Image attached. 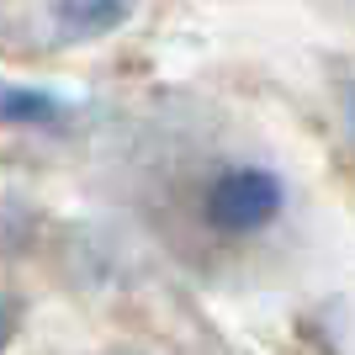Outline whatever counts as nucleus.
I'll return each instance as SVG.
<instances>
[{"instance_id":"nucleus-2","label":"nucleus","mask_w":355,"mask_h":355,"mask_svg":"<svg viewBox=\"0 0 355 355\" xmlns=\"http://www.w3.org/2000/svg\"><path fill=\"white\" fill-rule=\"evenodd\" d=\"M128 11H133V0H53V27L69 43H85V37L117 32Z\"/></svg>"},{"instance_id":"nucleus-3","label":"nucleus","mask_w":355,"mask_h":355,"mask_svg":"<svg viewBox=\"0 0 355 355\" xmlns=\"http://www.w3.org/2000/svg\"><path fill=\"white\" fill-rule=\"evenodd\" d=\"M0 117L11 128H43V122H59L64 106L48 96V90H27V85H6L0 96Z\"/></svg>"},{"instance_id":"nucleus-4","label":"nucleus","mask_w":355,"mask_h":355,"mask_svg":"<svg viewBox=\"0 0 355 355\" xmlns=\"http://www.w3.org/2000/svg\"><path fill=\"white\" fill-rule=\"evenodd\" d=\"M345 117H350V133H355V85L345 90Z\"/></svg>"},{"instance_id":"nucleus-1","label":"nucleus","mask_w":355,"mask_h":355,"mask_svg":"<svg viewBox=\"0 0 355 355\" xmlns=\"http://www.w3.org/2000/svg\"><path fill=\"white\" fill-rule=\"evenodd\" d=\"M286 202V186L276 170H260V164H228L223 175H212L207 196H202V212L218 234H260L276 223Z\"/></svg>"}]
</instances>
